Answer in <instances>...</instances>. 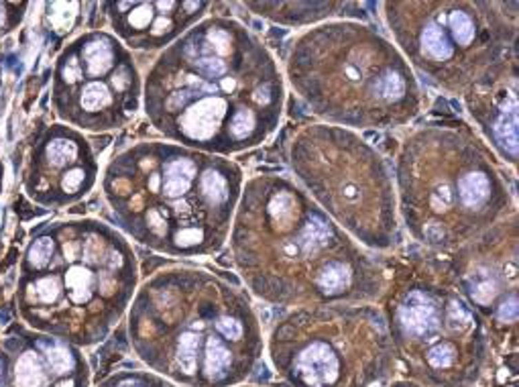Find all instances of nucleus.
Instances as JSON below:
<instances>
[{
	"label": "nucleus",
	"mask_w": 519,
	"mask_h": 387,
	"mask_svg": "<svg viewBox=\"0 0 519 387\" xmlns=\"http://www.w3.org/2000/svg\"><path fill=\"white\" fill-rule=\"evenodd\" d=\"M249 10L263 19L285 25V27H305L320 25L332 19H343V10L354 8L352 2H245Z\"/></svg>",
	"instance_id": "4468645a"
},
{
	"label": "nucleus",
	"mask_w": 519,
	"mask_h": 387,
	"mask_svg": "<svg viewBox=\"0 0 519 387\" xmlns=\"http://www.w3.org/2000/svg\"><path fill=\"white\" fill-rule=\"evenodd\" d=\"M454 284L478 314L495 324L518 322V215L454 251Z\"/></svg>",
	"instance_id": "f8f14e48"
},
{
	"label": "nucleus",
	"mask_w": 519,
	"mask_h": 387,
	"mask_svg": "<svg viewBox=\"0 0 519 387\" xmlns=\"http://www.w3.org/2000/svg\"><path fill=\"white\" fill-rule=\"evenodd\" d=\"M287 161L298 186L367 251L399 241L395 181L387 159L356 130L307 123L294 132Z\"/></svg>",
	"instance_id": "6e6552de"
},
{
	"label": "nucleus",
	"mask_w": 519,
	"mask_h": 387,
	"mask_svg": "<svg viewBox=\"0 0 519 387\" xmlns=\"http://www.w3.org/2000/svg\"><path fill=\"white\" fill-rule=\"evenodd\" d=\"M287 88L267 43L234 19H210L172 45L147 78L151 123L179 143L243 153L279 129Z\"/></svg>",
	"instance_id": "f257e3e1"
},
{
	"label": "nucleus",
	"mask_w": 519,
	"mask_h": 387,
	"mask_svg": "<svg viewBox=\"0 0 519 387\" xmlns=\"http://www.w3.org/2000/svg\"><path fill=\"white\" fill-rule=\"evenodd\" d=\"M241 387H267V386H241Z\"/></svg>",
	"instance_id": "aec40b11"
},
{
	"label": "nucleus",
	"mask_w": 519,
	"mask_h": 387,
	"mask_svg": "<svg viewBox=\"0 0 519 387\" xmlns=\"http://www.w3.org/2000/svg\"><path fill=\"white\" fill-rule=\"evenodd\" d=\"M45 367H49L45 355L41 357L35 350L23 353L17 361V384L21 387H41L47 381Z\"/></svg>",
	"instance_id": "2eb2a0df"
},
{
	"label": "nucleus",
	"mask_w": 519,
	"mask_h": 387,
	"mask_svg": "<svg viewBox=\"0 0 519 387\" xmlns=\"http://www.w3.org/2000/svg\"><path fill=\"white\" fill-rule=\"evenodd\" d=\"M61 115L84 129L123 125L139 106V78L130 55L106 33L76 41L57 70Z\"/></svg>",
	"instance_id": "9b49d317"
},
{
	"label": "nucleus",
	"mask_w": 519,
	"mask_h": 387,
	"mask_svg": "<svg viewBox=\"0 0 519 387\" xmlns=\"http://www.w3.org/2000/svg\"><path fill=\"white\" fill-rule=\"evenodd\" d=\"M395 196L407 235L454 253L516 210L497 155L462 123L434 121L409 130L395 155Z\"/></svg>",
	"instance_id": "39448f33"
},
{
	"label": "nucleus",
	"mask_w": 519,
	"mask_h": 387,
	"mask_svg": "<svg viewBox=\"0 0 519 387\" xmlns=\"http://www.w3.org/2000/svg\"><path fill=\"white\" fill-rule=\"evenodd\" d=\"M446 275H409L389 298L385 320L397 361L424 387H475L491 341L482 316Z\"/></svg>",
	"instance_id": "9d476101"
},
{
	"label": "nucleus",
	"mask_w": 519,
	"mask_h": 387,
	"mask_svg": "<svg viewBox=\"0 0 519 387\" xmlns=\"http://www.w3.org/2000/svg\"><path fill=\"white\" fill-rule=\"evenodd\" d=\"M381 10L409 68L452 96L518 74V2L393 0Z\"/></svg>",
	"instance_id": "0eeeda50"
},
{
	"label": "nucleus",
	"mask_w": 519,
	"mask_h": 387,
	"mask_svg": "<svg viewBox=\"0 0 519 387\" xmlns=\"http://www.w3.org/2000/svg\"><path fill=\"white\" fill-rule=\"evenodd\" d=\"M2 19H4V14H2V8H0V25H2Z\"/></svg>",
	"instance_id": "6ab92c4d"
},
{
	"label": "nucleus",
	"mask_w": 519,
	"mask_h": 387,
	"mask_svg": "<svg viewBox=\"0 0 519 387\" xmlns=\"http://www.w3.org/2000/svg\"><path fill=\"white\" fill-rule=\"evenodd\" d=\"M243 186L230 159L167 143L134 145L104 179L121 224L143 245L172 255L216 253L230 235Z\"/></svg>",
	"instance_id": "20e7f679"
},
{
	"label": "nucleus",
	"mask_w": 519,
	"mask_h": 387,
	"mask_svg": "<svg viewBox=\"0 0 519 387\" xmlns=\"http://www.w3.org/2000/svg\"><path fill=\"white\" fill-rule=\"evenodd\" d=\"M130 330L145 361L200 387L238 386L265 348L249 298L204 271L153 277L136 298Z\"/></svg>",
	"instance_id": "7ed1b4c3"
},
{
	"label": "nucleus",
	"mask_w": 519,
	"mask_h": 387,
	"mask_svg": "<svg viewBox=\"0 0 519 387\" xmlns=\"http://www.w3.org/2000/svg\"><path fill=\"white\" fill-rule=\"evenodd\" d=\"M267 348L292 387H373L397 365L383 310L356 301L289 310L273 324Z\"/></svg>",
	"instance_id": "1a4fd4ad"
},
{
	"label": "nucleus",
	"mask_w": 519,
	"mask_h": 387,
	"mask_svg": "<svg viewBox=\"0 0 519 387\" xmlns=\"http://www.w3.org/2000/svg\"><path fill=\"white\" fill-rule=\"evenodd\" d=\"M389 387H424V386H420V384H416V381H397V384H391Z\"/></svg>",
	"instance_id": "a211bd4d"
},
{
	"label": "nucleus",
	"mask_w": 519,
	"mask_h": 387,
	"mask_svg": "<svg viewBox=\"0 0 519 387\" xmlns=\"http://www.w3.org/2000/svg\"><path fill=\"white\" fill-rule=\"evenodd\" d=\"M53 249H55V239H53V235H47V237L37 239V241L29 247V253H27V263H29V267H33V269H37V271H43L45 267L49 265L51 257H53Z\"/></svg>",
	"instance_id": "dca6fc26"
},
{
	"label": "nucleus",
	"mask_w": 519,
	"mask_h": 387,
	"mask_svg": "<svg viewBox=\"0 0 519 387\" xmlns=\"http://www.w3.org/2000/svg\"><path fill=\"white\" fill-rule=\"evenodd\" d=\"M102 387H172L170 384L155 379V377H145V375H121L110 381H106Z\"/></svg>",
	"instance_id": "f3484780"
},
{
	"label": "nucleus",
	"mask_w": 519,
	"mask_h": 387,
	"mask_svg": "<svg viewBox=\"0 0 519 387\" xmlns=\"http://www.w3.org/2000/svg\"><path fill=\"white\" fill-rule=\"evenodd\" d=\"M230 249L243 281L265 304H369L385 294L387 277L373 255L275 172L243 186Z\"/></svg>",
	"instance_id": "f03ea898"
},
{
	"label": "nucleus",
	"mask_w": 519,
	"mask_h": 387,
	"mask_svg": "<svg viewBox=\"0 0 519 387\" xmlns=\"http://www.w3.org/2000/svg\"><path fill=\"white\" fill-rule=\"evenodd\" d=\"M283 78L320 123L350 130L409 125L424 108L416 72L373 25L332 19L298 33Z\"/></svg>",
	"instance_id": "423d86ee"
},
{
	"label": "nucleus",
	"mask_w": 519,
	"mask_h": 387,
	"mask_svg": "<svg viewBox=\"0 0 519 387\" xmlns=\"http://www.w3.org/2000/svg\"><path fill=\"white\" fill-rule=\"evenodd\" d=\"M471 117L482 132V141L493 147L505 163L518 166L519 102L518 74L462 98Z\"/></svg>",
	"instance_id": "ddd939ff"
}]
</instances>
